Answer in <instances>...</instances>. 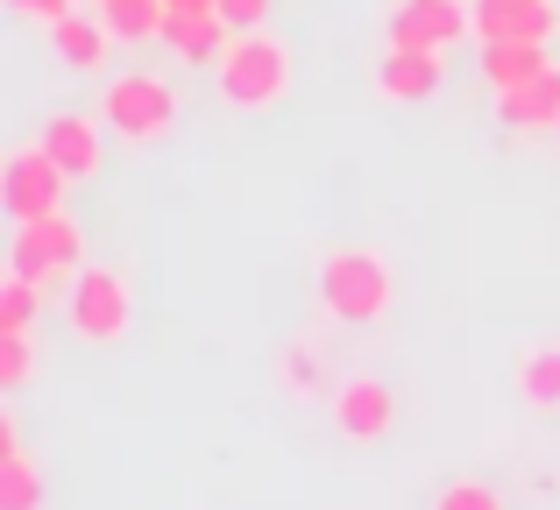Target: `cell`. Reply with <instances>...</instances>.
<instances>
[{
  "label": "cell",
  "mask_w": 560,
  "mask_h": 510,
  "mask_svg": "<svg viewBox=\"0 0 560 510\" xmlns=\"http://www.w3.org/2000/svg\"><path fill=\"white\" fill-rule=\"evenodd\" d=\"M28 369H36V355H28V333H0V390H22L28 383Z\"/></svg>",
  "instance_id": "44dd1931"
},
{
  "label": "cell",
  "mask_w": 560,
  "mask_h": 510,
  "mask_svg": "<svg viewBox=\"0 0 560 510\" xmlns=\"http://www.w3.org/2000/svg\"><path fill=\"white\" fill-rule=\"evenodd\" d=\"M0 510H43V475L22 447L14 412H0Z\"/></svg>",
  "instance_id": "5bb4252c"
},
{
  "label": "cell",
  "mask_w": 560,
  "mask_h": 510,
  "mask_svg": "<svg viewBox=\"0 0 560 510\" xmlns=\"http://www.w3.org/2000/svg\"><path fill=\"white\" fill-rule=\"evenodd\" d=\"M156 43H164L178 64H206V71H213L220 50L234 43V22H228L220 8H171V14H164V36H156Z\"/></svg>",
  "instance_id": "30bf717a"
},
{
  "label": "cell",
  "mask_w": 560,
  "mask_h": 510,
  "mask_svg": "<svg viewBox=\"0 0 560 510\" xmlns=\"http://www.w3.org/2000/svg\"><path fill=\"white\" fill-rule=\"evenodd\" d=\"M164 8H220V0H164Z\"/></svg>",
  "instance_id": "d4e9b609"
},
{
  "label": "cell",
  "mask_w": 560,
  "mask_h": 510,
  "mask_svg": "<svg viewBox=\"0 0 560 510\" xmlns=\"http://www.w3.org/2000/svg\"><path fill=\"white\" fill-rule=\"evenodd\" d=\"M107 36L114 28L100 22V14H79V8H71L65 22H50V50L65 57V71H100L107 64Z\"/></svg>",
  "instance_id": "9a60e30c"
},
{
  "label": "cell",
  "mask_w": 560,
  "mask_h": 510,
  "mask_svg": "<svg viewBox=\"0 0 560 510\" xmlns=\"http://www.w3.org/2000/svg\"><path fill=\"white\" fill-rule=\"evenodd\" d=\"M213 93L234 114H270L291 93V43L270 28H234V43L213 64Z\"/></svg>",
  "instance_id": "6da1fadb"
},
{
  "label": "cell",
  "mask_w": 560,
  "mask_h": 510,
  "mask_svg": "<svg viewBox=\"0 0 560 510\" xmlns=\"http://www.w3.org/2000/svg\"><path fill=\"white\" fill-rule=\"evenodd\" d=\"M553 142H560V128H553Z\"/></svg>",
  "instance_id": "484cf974"
},
{
  "label": "cell",
  "mask_w": 560,
  "mask_h": 510,
  "mask_svg": "<svg viewBox=\"0 0 560 510\" xmlns=\"http://www.w3.org/2000/svg\"><path fill=\"white\" fill-rule=\"evenodd\" d=\"M518 398H525V412L560 418V341H533L518 355Z\"/></svg>",
  "instance_id": "2e32d148"
},
{
  "label": "cell",
  "mask_w": 560,
  "mask_h": 510,
  "mask_svg": "<svg viewBox=\"0 0 560 510\" xmlns=\"http://www.w3.org/2000/svg\"><path fill=\"white\" fill-rule=\"evenodd\" d=\"M462 36H476L468 0H397L390 8V43H405V50H454Z\"/></svg>",
  "instance_id": "ba28073f"
},
{
  "label": "cell",
  "mask_w": 560,
  "mask_h": 510,
  "mask_svg": "<svg viewBox=\"0 0 560 510\" xmlns=\"http://www.w3.org/2000/svg\"><path fill=\"white\" fill-rule=\"evenodd\" d=\"M397 298V276L383 249H327L319 262V305H327L341 327H376Z\"/></svg>",
  "instance_id": "3957f363"
},
{
  "label": "cell",
  "mask_w": 560,
  "mask_h": 510,
  "mask_svg": "<svg viewBox=\"0 0 560 510\" xmlns=\"http://www.w3.org/2000/svg\"><path fill=\"white\" fill-rule=\"evenodd\" d=\"M8 270H22L28 284L57 290L85 270V227L71 213H43V221H14L8 235Z\"/></svg>",
  "instance_id": "277c9868"
},
{
  "label": "cell",
  "mask_w": 560,
  "mask_h": 510,
  "mask_svg": "<svg viewBox=\"0 0 560 510\" xmlns=\"http://www.w3.org/2000/svg\"><path fill=\"white\" fill-rule=\"evenodd\" d=\"M164 0H100V22L114 28V43H156L164 36Z\"/></svg>",
  "instance_id": "ac0fdd59"
},
{
  "label": "cell",
  "mask_w": 560,
  "mask_h": 510,
  "mask_svg": "<svg viewBox=\"0 0 560 510\" xmlns=\"http://www.w3.org/2000/svg\"><path fill=\"white\" fill-rule=\"evenodd\" d=\"M313 369H319L313 347H299V361H291V390H305V398H313Z\"/></svg>",
  "instance_id": "cb8c5ba5"
},
{
  "label": "cell",
  "mask_w": 560,
  "mask_h": 510,
  "mask_svg": "<svg viewBox=\"0 0 560 510\" xmlns=\"http://www.w3.org/2000/svg\"><path fill=\"white\" fill-rule=\"evenodd\" d=\"M327 418H334L341 440L376 447V440H390V426H397V390L383 383V376L355 369V376H341V383L327 390Z\"/></svg>",
  "instance_id": "52a82bcc"
},
{
  "label": "cell",
  "mask_w": 560,
  "mask_h": 510,
  "mask_svg": "<svg viewBox=\"0 0 560 510\" xmlns=\"http://www.w3.org/2000/svg\"><path fill=\"white\" fill-rule=\"evenodd\" d=\"M8 8L22 14V22H43V28H50V22H65V14H71V0H8Z\"/></svg>",
  "instance_id": "603a6c76"
},
{
  "label": "cell",
  "mask_w": 560,
  "mask_h": 510,
  "mask_svg": "<svg viewBox=\"0 0 560 510\" xmlns=\"http://www.w3.org/2000/svg\"><path fill=\"white\" fill-rule=\"evenodd\" d=\"M376 93L397 99V107H425V99L440 93V50H405V43H390V50L376 57Z\"/></svg>",
  "instance_id": "7c38bea8"
},
{
  "label": "cell",
  "mask_w": 560,
  "mask_h": 510,
  "mask_svg": "<svg viewBox=\"0 0 560 510\" xmlns=\"http://www.w3.org/2000/svg\"><path fill=\"white\" fill-rule=\"evenodd\" d=\"M497 121L518 128V135H539V128L553 135L560 128V64L525 79V85H511V93H497Z\"/></svg>",
  "instance_id": "4fadbf2b"
},
{
  "label": "cell",
  "mask_w": 560,
  "mask_h": 510,
  "mask_svg": "<svg viewBox=\"0 0 560 510\" xmlns=\"http://www.w3.org/2000/svg\"><path fill=\"white\" fill-rule=\"evenodd\" d=\"M539 71H553L547 43H482V79H490V93H511V85L539 79Z\"/></svg>",
  "instance_id": "e0dca14e"
},
{
  "label": "cell",
  "mask_w": 560,
  "mask_h": 510,
  "mask_svg": "<svg viewBox=\"0 0 560 510\" xmlns=\"http://www.w3.org/2000/svg\"><path fill=\"white\" fill-rule=\"evenodd\" d=\"M36 305H43V284H28L22 270H8V276H0V333H28Z\"/></svg>",
  "instance_id": "d6986e66"
},
{
  "label": "cell",
  "mask_w": 560,
  "mask_h": 510,
  "mask_svg": "<svg viewBox=\"0 0 560 510\" xmlns=\"http://www.w3.org/2000/svg\"><path fill=\"white\" fill-rule=\"evenodd\" d=\"M270 8H277V0H220V14H228L234 28H262V22H270Z\"/></svg>",
  "instance_id": "7402d4cb"
},
{
  "label": "cell",
  "mask_w": 560,
  "mask_h": 510,
  "mask_svg": "<svg viewBox=\"0 0 560 510\" xmlns=\"http://www.w3.org/2000/svg\"><path fill=\"white\" fill-rule=\"evenodd\" d=\"M93 114L128 142V150H156V142H171L185 99H178V85L156 79V71H121V79L100 85V107Z\"/></svg>",
  "instance_id": "7a4b0ae2"
},
{
  "label": "cell",
  "mask_w": 560,
  "mask_h": 510,
  "mask_svg": "<svg viewBox=\"0 0 560 510\" xmlns=\"http://www.w3.org/2000/svg\"><path fill=\"white\" fill-rule=\"evenodd\" d=\"M65 192H71V178L57 170V156L43 150V142L8 150V164H0V206H8V221H43V213H65Z\"/></svg>",
  "instance_id": "8992f818"
},
{
  "label": "cell",
  "mask_w": 560,
  "mask_h": 510,
  "mask_svg": "<svg viewBox=\"0 0 560 510\" xmlns=\"http://www.w3.org/2000/svg\"><path fill=\"white\" fill-rule=\"evenodd\" d=\"M433 510H511V503H504V489H497V483L462 475V483H447V489L433 497Z\"/></svg>",
  "instance_id": "ffe728a7"
},
{
  "label": "cell",
  "mask_w": 560,
  "mask_h": 510,
  "mask_svg": "<svg viewBox=\"0 0 560 510\" xmlns=\"http://www.w3.org/2000/svg\"><path fill=\"white\" fill-rule=\"evenodd\" d=\"M468 8H476L482 43H553V28H560L553 0H468Z\"/></svg>",
  "instance_id": "8fae6325"
},
{
  "label": "cell",
  "mask_w": 560,
  "mask_h": 510,
  "mask_svg": "<svg viewBox=\"0 0 560 510\" xmlns=\"http://www.w3.org/2000/svg\"><path fill=\"white\" fill-rule=\"evenodd\" d=\"M128 327H136V284L114 262H85L71 276V333L85 347H114L128 341Z\"/></svg>",
  "instance_id": "5b68a950"
},
{
  "label": "cell",
  "mask_w": 560,
  "mask_h": 510,
  "mask_svg": "<svg viewBox=\"0 0 560 510\" xmlns=\"http://www.w3.org/2000/svg\"><path fill=\"white\" fill-rule=\"evenodd\" d=\"M36 142L57 156V170L71 185H93L107 170V121H93V114H50Z\"/></svg>",
  "instance_id": "9c48e42d"
}]
</instances>
